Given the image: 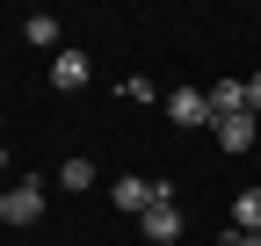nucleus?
Returning a JSON list of instances; mask_svg holds the SVG:
<instances>
[{
	"label": "nucleus",
	"instance_id": "1",
	"mask_svg": "<svg viewBox=\"0 0 261 246\" xmlns=\"http://www.w3.org/2000/svg\"><path fill=\"white\" fill-rule=\"evenodd\" d=\"M109 203H116V210H130V218H145L152 203H174V189H167V181H145V174H123L116 189H109Z\"/></svg>",
	"mask_w": 261,
	"mask_h": 246
},
{
	"label": "nucleus",
	"instance_id": "2",
	"mask_svg": "<svg viewBox=\"0 0 261 246\" xmlns=\"http://www.w3.org/2000/svg\"><path fill=\"white\" fill-rule=\"evenodd\" d=\"M0 218H8V225H37V218H44V181H8Z\"/></svg>",
	"mask_w": 261,
	"mask_h": 246
},
{
	"label": "nucleus",
	"instance_id": "3",
	"mask_svg": "<svg viewBox=\"0 0 261 246\" xmlns=\"http://www.w3.org/2000/svg\"><path fill=\"white\" fill-rule=\"evenodd\" d=\"M211 131H218V152H254V138H261V116H218Z\"/></svg>",
	"mask_w": 261,
	"mask_h": 246
},
{
	"label": "nucleus",
	"instance_id": "4",
	"mask_svg": "<svg viewBox=\"0 0 261 246\" xmlns=\"http://www.w3.org/2000/svg\"><path fill=\"white\" fill-rule=\"evenodd\" d=\"M167 116L189 123V131H196V123H211V87H174V95H167Z\"/></svg>",
	"mask_w": 261,
	"mask_h": 246
},
{
	"label": "nucleus",
	"instance_id": "5",
	"mask_svg": "<svg viewBox=\"0 0 261 246\" xmlns=\"http://www.w3.org/2000/svg\"><path fill=\"white\" fill-rule=\"evenodd\" d=\"M87 73H94V66H87V51H58V58H51V87H58V95H80Z\"/></svg>",
	"mask_w": 261,
	"mask_h": 246
},
{
	"label": "nucleus",
	"instance_id": "6",
	"mask_svg": "<svg viewBox=\"0 0 261 246\" xmlns=\"http://www.w3.org/2000/svg\"><path fill=\"white\" fill-rule=\"evenodd\" d=\"M138 225H145V239H152V246H174V239H181V210H174V203H152Z\"/></svg>",
	"mask_w": 261,
	"mask_h": 246
},
{
	"label": "nucleus",
	"instance_id": "7",
	"mask_svg": "<svg viewBox=\"0 0 261 246\" xmlns=\"http://www.w3.org/2000/svg\"><path fill=\"white\" fill-rule=\"evenodd\" d=\"M218 116H247V80H218L211 87V123Z\"/></svg>",
	"mask_w": 261,
	"mask_h": 246
},
{
	"label": "nucleus",
	"instance_id": "8",
	"mask_svg": "<svg viewBox=\"0 0 261 246\" xmlns=\"http://www.w3.org/2000/svg\"><path fill=\"white\" fill-rule=\"evenodd\" d=\"M232 232H261V189H240L232 196Z\"/></svg>",
	"mask_w": 261,
	"mask_h": 246
},
{
	"label": "nucleus",
	"instance_id": "9",
	"mask_svg": "<svg viewBox=\"0 0 261 246\" xmlns=\"http://www.w3.org/2000/svg\"><path fill=\"white\" fill-rule=\"evenodd\" d=\"M22 37L37 44V51H58V15H44V8H37V15L22 22Z\"/></svg>",
	"mask_w": 261,
	"mask_h": 246
},
{
	"label": "nucleus",
	"instance_id": "10",
	"mask_svg": "<svg viewBox=\"0 0 261 246\" xmlns=\"http://www.w3.org/2000/svg\"><path fill=\"white\" fill-rule=\"evenodd\" d=\"M58 189H94V160H65L58 167Z\"/></svg>",
	"mask_w": 261,
	"mask_h": 246
},
{
	"label": "nucleus",
	"instance_id": "11",
	"mask_svg": "<svg viewBox=\"0 0 261 246\" xmlns=\"http://www.w3.org/2000/svg\"><path fill=\"white\" fill-rule=\"evenodd\" d=\"M247 116H261V73L247 80Z\"/></svg>",
	"mask_w": 261,
	"mask_h": 246
},
{
	"label": "nucleus",
	"instance_id": "12",
	"mask_svg": "<svg viewBox=\"0 0 261 246\" xmlns=\"http://www.w3.org/2000/svg\"><path fill=\"white\" fill-rule=\"evenodd\" d=\"M225 246H261V232H225Z\"/></svg>",
	"mask_w": 261,
	"mask_h": 246
},
{
	"label": "nucleus",
	"instance_id": "13",
	"mask_svg": "<svg viewBox=\"0 0 261 246\" xmlns=\"http://www.w3.org/2000/svg\"><path fill=\"white\" fill-rule=\"evenodd\" d=\"M0 174H8V145H0Z\"/></svg>",
	"mask_w": 261,
	"mask_h": 246
}]
</instances>
